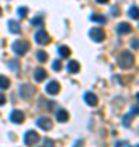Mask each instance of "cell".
Here are the masks:
<instances>
[{
	"mask_svg": "<svg viewBox=\"0 0 139 147\" xmlns=\"http://www.w3.org/2000/svg\"><path fill=\"white\" fill-rule=\"evenodd\" d=\"M90 38L95 42H102L105 39V33H103L102 28H92L90 30Z\"/></svg>",
	"mask_w": 139,
	"mask_h": 147,
	"instance_id": "obj_6",
	"label": "cell"
},
{
	"mask_svg": "<svg viewBox=\"0 0 139 147\" xmlns=\"http://www.w3.org/2000/svg\"><path fill=\"white\" fill-rule=\"evenodd\" d=\"M131 119H133V115H131V113H128V115H126V116L123 118V124H124V126H129Z\"/></svg>",
	"mask_w": 139,
	"mask_h": 147,
	"instance_id": "obj_23",
	"label": "cell"
},
{
	"mask_svg": "<svg viewBox=\"0 0 139 147\" xmlns=\"http://www.w3.org/2000/svg\"><path fill=\"white\" fill-rule=\"evenodd\" d=\"M57 53H59L61 57H69V56H70V49L67 46H59L57 47Z\"/></svg>",
	"mask_w": 139,
	"mask_h": 147,
	"instance_id": "obj_16",
	"label": "cell"
},
{
	"mask_svg": "<svg viewBox=\"0 0 139 147\" xmlns=\"http://www.w3.org/2000/svg\"><path fill=\"white\" fill-rule=\"evenodd\" d=\"M8 30H10L11 33H15V34H18V33L22 31V26H20V23L15 20H10L8 21Z\"/></svg>",
	"mask_w": 139,
	"mask_h": 147,
	"instance_id": "obj_13",
	"label": "cell"
},
{
	"mask_svg": "<svg viewBox=\"0 0 139 147\" xmlns=\"http://www.w3.org/2000/svg\"><path fill=\"white\" fill-rule=\"evenodd\" d=\"M0 15H2V8H0Z\"/></svg>",
	"mask_w": 139,
	"mask_h": 147,
	"instance_id": "obj_34",
	"label": "cell"
},
{
	"mask_svg": "<svg viewBox=\"0 0 139 147\" xmlns=\"http://www.w3.org/2000/svg\"><path fill=\"white\" fill-rule=\"evenodd\" d=\"M138 147H139V146H138Z\"/></svg>",
	"mask_w": 139,
	"mask_h": 147,
	"instance_id": "obj_36",
	"label": "cell"
},
{
	"mask_svg": "<svg viewBox=\"0 0 139 147\" xmlns=\"http://www.w3.org/2000/svg\"><path fill=\"white\" fill-rule=\"evenodd\" d=\"M116 31H118V34H126V33L131 31V26H129L128 23H119L116 28Z\"/></svg>",
	"mask_w": 139,
	"mask_h": 147,
	"instance_id": "obj_14",
	"label": "cell"
},
{
	"mask_svg": "<svg viewBox=\"0 0 139 147\" xmlns=\"http://www.w3.org/2000/svg\"><path fill=\"white\" fill-rule=\"evenodd\" d=\"M0 105H5V96L0 93Z\"/></svg>",
	"mask_w": 139,
	"mask_h": 147,
	"instance_id": "obj_30",
	"label": "cell"
},
{
	"mask_svg": "<svg viewBox=\"0 0 139 147\" xmlns=\"http://www.w3.org/2000/svg\"><path fill=\"white\" fill-rule=\"evenodd\" d=\"M67 70H69L70 74H75L80 70V65H79V62L77 61H70L69 64H67Z\"/></svg>",
	"mask_w": 139,
	"mask_h": 147,
	"instance_id": "obj_15",
	"label": "cell"
},
{
	"mask_svg": "<svg viewBox=\"0 0 139 147\" xmlns=\"http://www.w3.org/2000/svg\"><path fill=\"white\" fill-rule=\"evenodd\" d=\"M53 69L56 70V72H59V70L62 69V65H61V61H54V62H53Z\"/></svg>",
	"mask_w": 139,
	"mask_h": 147,
	"instance_id": "obj_25",
	"label": "cell"
},
{
	"mask_svg": "<svg viewBox=\"0 0 139 147\" xmlns=\"http://www.w3.org/2000/svg\"><path fill=\"white\" fill-rule=\"evenodd\" d=\"M136 100H138V103H139V93H136Z\"/></svg>",
	"mask_w": 139,
	"mask_h": 147,
	"instance_id": "obj_33",
	"label": "cell"
},
{
	"mask_svg": "<svg viewBox=\"0 0 139 147\" xmlns=\"http://www.w3.org/2000/svg\"><path fill=\"white\" fill-rule=\"evenodd\" d=\"M56 119H57L59 123H65V121L69 119V113H67L64 108H61V110H57V113H56Z\"/></svg>",
	"mask_w": 139,
	"mask_h": 147,
	"instance_id": "obj_12",
	"label": "cell"
},
{
	"mask_svg": "<svg viewBox=\"0 0 139 147\" xmlns=\"http://www.w3.org/2000/svg\"><path fill=\"white\" fill-rule=\"evenodd\" d=\"M129 113H131V115H138V113H139V108H133Z\"/></svg>",
	"mask_w": 139,
	"mask_h": 147,
	"instance_id": "obj_31",
	"label": "cell"
},
{
	"mask_svg": "<svg viewBox=\"0 0 139 147\" xmlns=\"http://www.w3.org/2000/svg\"><path fill=\"white\" fill-rule=\"evenodd\" d=\"M10 121L11 123H15V124H20V123H23L25 121V113L20 110H15L10 113Z\"/></svg>",
	"mask_w": 139,
	"mask_h": 147,
	"instance_id": "obj_8",
	"label": "cell"
},
{
	"mask_svg": "<svg viewBox=\"0 0 139 147\" xmlns=\"http://www.w3.org/2000/svg\"><path fill=\"white\" fill-rule=\"evenodd\" d=\"M90 20L92 21H96V23H107V18L103 15H96V13H93V15H90Z\"/></svg>",
	"mask_w": 139,
	"mask_h": 147,
	"instance_id": "obj_19",
	"label": "cell"
},
{
	"mask_svg": "<svg viewBox=\"0 0 139 147\" xmlns=\"http://www.w3.org/2000/svg\"><path fill=\"white\" fill-rule=\"evenodd\" d=\"M31 25H34V26H43V16H34L31 20Z\"/></svg>",
	"mask_w": 139,
	"mask_h": 147,
	"instance_id": "obj_21",
	"label": "cell"
},
{
	"mask_svg": "<svg viewBox=\"0 0 139 147\" xmlns=\"http://www.w3.org/2000/svg\"><path fill=\"white\" fill-rule=\"evenodd\" d=\"M8 87H10V80L5 75H0V90H7Z\"/></svg>",
	"mask_w": 139,
	"mask_h": 147,
	"instance_id": "obj_17",
	"label": "cell"
},
{
	"mask_svg": "<svg viewBox=\"0 0 139 147\" xmlns=\"http://www.w3.org/2000/svg\"><path fill=\"white\" fill-rule=\"evenodd\" d=\"M74 147H84V142H82V141H75Z\"/></svg>",
	"mask_w": 139,
	"mask_h": 147,
	"instance_id": "obj_27",
	"label": "cell"
},
{
	"mask_svg": "<svg viewBox=\"0 0 139 147\" xmlns=\"http://www.w3.org/2000/svg\"><path fill=\"white\" fill-rule=\"evenodd\" d=\"M128 16H129V18L138 20V18H139V8H138V7H131V8L128 10Z\"/></svg>",
	"mask_w": 139,
	"mask_h": 147,
	"instance_id": "obj_18",
	"label": "cell"
},
{
	"mask_svg": "<svg viewBox=\"0 0 139 147\" xmlns=\"http://www.w3.org/2000/svg\"><path fill=\"white\" fill-rule=\"evenodd\" d=\"M34 41L38 42V44H49V41H51V38H49V34L44 30H38L36 33H34Z\"/></svg>",
	"mask_w": 139,
	"mask_h": 147,
	"instance_id": "obj_3",
	"label": "cell"
},
{
	"mask_svg": "<svg viewBox=\"0 0 139 147\" xmlns=\"http://www.w3.org/2000/svg\"><path fill=\"white\" fill-rule=\"evenodd\" d=\"M84 100H85V103H87L88 106H96V103H98L96 95L92 93V92H87V93L84 95Z\"/></svg>",
	"mask_w": 139,
	"mask_h": 147,
	"instance_id": "obj_10",
	"label": "cell"
},
{
	"mask_svg": "<svg viewBox=\"0 0 139 147\" xmlns=\"http://www.w3.org/2000/svg\"><path fill=\"white\" fill-rule=\"evenodd\" d=\"M36 124L43 131H51L53 129V121L49 119V118H46V116H41V118H38L36 119Z\"/></svg>",
	"mask_w": 139,
	"mask_h": 147,
	"instance_id": "obj_4",
	"label": "cell"
},
{
	"mask_svg": "<svg viewBox=\"0 0 139 147\" xmlns=\"http://www.w3.org/2000/svg\"><path fill=\"white\" fill-rule=\"evenodd\" d=\"M46 77H48V72H46L43 67H38L36 70H34V80H36V82H43Z\"/></svg>",
	"mask_w": 139,
	"mask_h": 147,
	"instance_id": "obj_11",
	"label": "cell"
},
{
	"mask_svg": "<svg viewBox=\"0 0 139 147\" xmlns=\"http://www.w3.org/2000/svg\"><path fill=\"white\" fill-rule=\"evenodd\" d=\"M20 95H22L23 98H31L33 95H34V87L33 85H22L20 87Z\"/></svg>",
	"mask_w": 139,
	"mask_h": 147,
	"instance_id": "obj_7",
	"label": "cell"
},
{
	"mask_svg": "<svg viewBox=\"0 0 139 147\" xmlns=\"http://www.w3.org/2000/svg\"><path fill=\"white\" fill-rule=\"evenodd\" d=\"M8 67H10L11 70H13V72H18V70H20V65H18V61H10V62H8Z\"/></svg>",
	"mask_w": 139,
	"mask_h": 147,
	"instance_id": "obj_22",
	"label": "cell"
},
{
	"mask_svg": "<svg viewBox=\"0 0 139 147\" xmlns=\"http://www.w3.org/2000/svg\"><path fill=\"white\" fill-rule=\"evenodd\" d=\"M28 15V8L26 7H20L18 8V16H26Z\"/></svg>",
	"mask_w": 139,
	"mask_h": 147,
	"instance_id": "obj_24",
	"label": "cell"
},
{
	"mask_svg": "<svg viewBox=\"0 0 139 147\" xmlns=\"http://www.w3.org/2000/svg\"><path fill=\"white\" fill-rule=\"evenodd\" d=\"M96 3H100V5H105V3H108V0H95Z\"/></svg>",
	"mask_w": 139,
	"mask_h": 147,
	"instance_id": "obj_32",
	"label": "cell"
},
{
	"mask_svg": "<svg viewBox=\"0 0 139 147\" xmlns=\"http://www.w3.org/2000/svg\"><path fill=\"white\" fill-rule=\"evenodd\" d=\"M44 147H53V144H51V141H49V139H46V141H44Z\"/></svg>",
	"mask_w": 139,
	"mask_h": 147,
	"instance_id": "obj_29",
	"label": "cell"
},
{
	"mask_svg": "<svg viewBox=\"0 0 139 147\" xmlns=\"http://www.w3.org/2000/svg\"><path fill=\"white\" fill-rule=\"evenodd\" d=\"M59 90H61V85H59V82H56V80H51V82H48V85H46V92H48L49 95H57Z\"/></svg>",
	"mask_w": 139,
	"mask_h": 147,
	"instance_id": "obj_9",
	"label": "cell"
},
{
	"mask_svg": "<svg viewBox=\"0 0 139 147\" xmlns=\"http://www.w3.org/2000/svg\"><path fill=\"white\" fill-rule=\"evenodd\" d=\"M111 13H113L115 16L119 15V8H118V7H113V8H111Z\"/></svg>",
	"mask_w": 139,
	"mask_h": 147,
	"instance_id": "obj_26",
	"label": "cell"
},
{
	"mask_svg": "<svg viewBox=\"0 0 139 147\" xmlns=\"http://www.w3.org/2000/svg\"><path fill=\"white\" fill-rule=\"evenodd\" d=\"M128 147H129V146H128Z\"/></svg>",
	"mask_w": 139,
	"mask_h": 147,
	"instance_id": "obj_35",
	"label": "cell"
},
{
	"mask_svg": "<svg viewBox=\"0 0 139 147\" xmlns=\"http://www.w3.org/2000/svg\"><path fill=\"white\" fill-rule=\"evenodd\" d=\"M133 47H136V49L139 47V39H133Z\"/></svg>",
	"mask_w": 139,
	"mask_h": 147,
	"instance_id": "obj_28",
	"label": "cell"
},
{
	"mask_svg": "<svg viewBox=\"0 0 139 147\" xmlns=\"http://www.w3.org/2000/svg\"><path fill=\"white\" fill-rule=\"evenodd\" d=\"M118 64H119V67H123V69L131 67L134 64V56L129 53V51H124V53L119 56V59H118Z\"/></svg>",
	"mask_w": 139,
	"mask_h": 147,
	"instance_id": "obj_2",
	"label": "cell"
},
{
	"mask_svg": "<svg viewBox=\"0 0 139 147\" xmlns=\"http://www.w3.org/2000/svg\"><path fill=\"white\" fill-rule=\"evenodd\" d=\"M38 141H39L38 132H34V131H26V134H25V144H26V146L33 147Z\"/></svg>",
	"mask_w": 139,
	"mask_h": 147,
	"instance_id": "obj_5",
	"label": "cell"
},
{
	"mask_svg": "<svg viewBox=\"0 0 139 147\" xmlns=\"http://www.w3.org/2000/svg\"><path fill=\"white\" fill-rule=\"evenodd\" d=\"M36 59L39 61V62H46V61H48V54L44 53V51H38V53H36Z\"/></svg>",
	"mask_w": 139,
	"mask_h": 147,
	"instance_id": "obj_20",
	"label": "cell"
},
{
	"mask_svg": "<svg viewBox=\"0 0 139 147\" xmlns=\"http://www.w3.org/2000/svg\"><path fill=\"white\" fill-rule=\"evenodd\" d=\"M11 51L16 54V56H25V54L30 51V44L26 41H23V39H18L11 44Z\"/></svg>",
	"mask_w": 139,
	"mask_h": 147,
	"instance_id": "obj_1",
	"label": "cell"
}]
</instances>
